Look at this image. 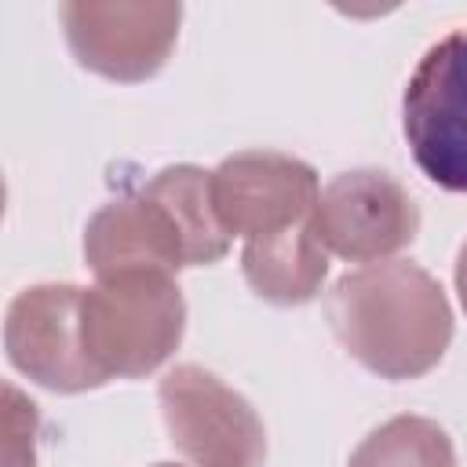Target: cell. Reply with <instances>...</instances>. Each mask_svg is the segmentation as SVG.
Here are the masks:
<instances>
[{
  "instance_id": "obj_1",
  "label": "cell",
  "mask_w": 467,
  "mask_h": 467,
  "mask_svg": "<svg viewBox=\"0 0 467 467\" xmlns=\"http://www.w3.org/2000/svg\"><path fill=\"white\" fill-rule=\"evenodd\" d=\"M339 347L379 379L427 376L452 343V306L438 277L405 259L347 270L325 299Z\"/></svg>"
},
{
  "instance_id": "obj_2",
  "label": "cell",
  "mask_w": 467,
  "mask_h": 467,
  "mask_svg": "<svg viewBox=\"0 0 467 467\" xmlns=\"http://www.w3.org/2000/svg\"><path fill=\"white\" fill-rule=\"evenodd\" d=\"M230 234L212 208V171L168 164L135 193L102 204L84 230V259L95 277L212 266L230 252Z\"/></svg>"
},
{
  "instance_id": "obj_3",
  "label": "cell",
  "mask_w": 467,
  "mask_h": 467,
  "mask_svg": "<svg viewBox=\"0 0 467 467\" xmlns=\"http://www.w3.org/2000/svg\"><path fill=\"white\" fill-rule=\"evenodd\" d=\"M186 332V303L171 274L131 270L95 277L80 296V339L91 368L109 383L157 372Z\"/></svg>"
},
{
  "instance_id": "obj_4",
  "label": "cell",
  "mask_w": 467,
  "mask_h": 467,
  "mask_svg": "<svg viewBox=\"0 0 467 467\" xmlns=\"http://www.w3.org/2000/svg\"><path fill=\"white\" fill-rule=\"evenodd\" d=\"M401 128L416 168L449 193H467V26L434 40L401 95Z\"/></svg>"
},
{
  "instance_id": "obj_5",
  "label": "cell",
  "mask_w": 467,
  "mask_h": 467,
  "mask_svg": "<svg viewBox=\"0 0 467 467\" xmlns=\"http://www.w3.org/2000/svg\"><path fill=\"white\" fill-rule=\"evenodd\" d=\"M171 445L193 467H263L266 427L252 401L201 365H175L157 387Z\"/></svg>"
},
{
  "instance_id": "obj_6",
  "label": "cell",
  "mask_w": 467,
  "mask_h": 467,
  "mask_svg": "<svg viewBox=\"0 0 467 467\" xmlns=\"http://www.w3.org/2000/svg\"><path fill=\"white\" fill-rule=\"evenodd\" d=\"M73 58L117 84L150 80L179 40V4L66 0L58 7Z\"/></svg>"
},
{
  "instance_id": "obj_7",
  "label": "cell",
  "mask_w": 467,
  "mask_h": 467,
  "mask_svg": "<svg viewBox=\"0 0 467 467\" xmlns=\"http://www.w3.org/2000/svg\"><path fill=\"white\" fill-rule=\"evenodd\" d=\"M310 226L328 255L368 266L416 241L420 208L390 171L354 168L336 175L317 193Z\"/></svg>"
},
{
  "instance_id": "obj_8",
  "label": "cell",
  "mask_w": 467,
  "mask_h": 467,
  "mask_svg": "<svg viewBox=\"0 0 467 467\" xmlns=\"http://www.w3.org/2000/svg\"><path fill=\"white\" fill-rule=\"evenodd\" d=\"M80 296L77 285H33L22 288L4 314L7 361L33 383L55 394L95 390L106 379L91 368L80 339Z\"/></svg>"
},
{
  "instance_id": "obj_9",
  "label": "cell",
  "mask_w": 467,
  "mask_h": 467,
  "mask_svg": "<svg viewBox=\"0 0 467 467\" xmlns=\"http://www.w3.org/2000/svg\"><path fill=\"white\" fill-rule=\"evenodd\" d=\"M317 175L306 161L277 150H241L212 171V208L230 237H270L317 204Z\"/></svg>"
},
{
  "instance_id": "obj_10",
  "label": "cell",
  "mask_w": 467,
  "mask_h": 467,
  "mask_svg": "<svg viewBox=\"0 0 467 467\" xmlns=\"http://www.w3.org/2000/svg\"><path fill=\"white\" fill-rule=\"evenodd\" d=\"M241 274L259 299L277 306H299L321 292L328 277V252L317 241L310 219H303L281 234L244 241Z\"/></svg>"
},
{
  "instance_id": "obj_11",
  "label": "cell",
  "mask_w": 467,
  "mask_h": 467,
  "mask_svg": "<svg viewBox=\"0 0 467 467\" xmlns=\"http://www.w3.org/2000/svg\"><path fill=\"white\" fill-rule=\"evenodd\" d=\"M347 467H456V445L438 420L405 412L372 427Z\"/></svg>"
},
{
  "instance_id": "obj_12",
  "label": "cell",
  "mask_w": 467,
  "mask_h": 467,
  "mask_svg": "<svg viewBox=\"0 0 467 467\" xmlns=\"http://www.w3.org/2000/svg\"><path fill=\"white\" fill-rule=\"evenodd\" d=\"M4 467H36V405L4 383Z\"/></svg>"
},
{
  "instance_id": "obj_13",
  "label": "cell",
  "mask_w": 467,
  "mask_h": 467,
  "mask_svg": "<svg viewBox=\"0 0 467 467\" xmlns=\"http://www.w3.org/2000/svg\"><path fill=\"white\" fill-rule=\"evenodd\" d=\"M456 292H460V303H463V310H467V241H463L460 252H456Z\"/></svg>"
},
{
  "instance_id": "obj_14",
  "label": "cell",
  "mask_w": 467,
  "mask_h": 467,
  "mask_svg": "<svg viewBox=\"0 0 467 467\" xmlns=\"http://www.w3.org/2000/svg\"><path fill=\"white\" fill-rule=\"evenodd\" d=\"M153 467H186V463H168V460H164V463H153Z\"/></svg>"
}]
</instances>
